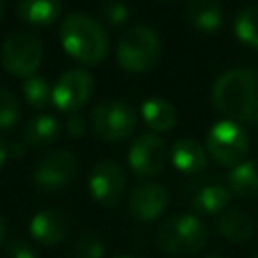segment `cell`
<instances>
[{
  "mask_svg": "<svg viewBox=\"0 0 258 258\" xmlns=\"http://www.w3.org/2000/svg\"><path fill=\"white\" fill-rule=\"evenodd\" d=\"M212 99L230 121L258 123V71L234 69L220 75Z\"/></svg>",
  "mask_w": 258,
  "mask_h": 258,
  "instance_id": "obj_1",
  "label": "cell"
},
{
  "mask_svg": "<svg viewBox=\"0 0 258 258\" xmlns=\"http://www.w3.org/2000/svg\"><path fill=\"white\" fill-rule=\"evenodd\" d=\"M62 48L83 64H97L107 56L109 38L105 28L85 12L64 16L60 24Z\"/></svg>",
  "mask_w": 258,
  "mask_h": 258,
  "instance_id": "obj_2",
  "label": "cell"
},
{
  "mask_svg": "<svg viewBox=\"0 0 258 258\" xmlns=\"http://www.w3.org/2000/svg\"><path fill=\"white\" fill-rule=\"evenodd\" d=\"M208 226L204 224V220L191 214L167 218L155 230V246L171 256L198 254L208 244Z\"/></svg>",
  "mask_w": 258,
  "mask_h": 258,
  "instance_id": "obj_3",
  "label": "cell"
},
{
  "mask_svg": "<svg viewBox=\"0 0 258 258\" xmlns=\"http://www.w3.org/2000/svg\"><path fill=\"white\" fill-rule=\"evenodd\" d=\"M161 56L159 34L145 24L131 26L117 44V62L127 73L151 71Z\"/></svg>",
  "mask_w": 258,
  "mask_h": 258,
  "instance_id": "obj_4",
  "label": "cell"
},
{
  "mask_svg": "<svg viewBox=\"0 0 258 258\" xmlns=\"http://www.w3.org/2000/svg\"><path fill=\"white\" fill-rule=\"evenodd\" d=\"M42 62V42L34 32L16 30L2 44V64L14 77H34Z\"/></svg>",
  "mask_w": 258,
  "mask_h": 258,
  "instance_id": "obj_5",
  "label": "cell"
},
{
  "mask_svg": "<svg viewBox=\"0 0 258 258\" xmlns=\"http://www.w3.org/2000/svg\"><path fill=\"white\" fill-rule=\"evenodd\" d=\"M248 135L236 121H218L206 135V149L220 165L236 167L248 153Z\"/></svg>",
  "mask_w": 258,
  "mask_h": 258,
  "instance_id": "obj_6",
  "label": "cell"
},
{
  "mask_svg": "<svg viewBox=\"0 0 258 258\" xmlns=\"http://www.w3.org/2000/svg\"><path fill=\"white\" fill-rule=\"evenodd\" d=\"M137 125L135 111L115 99L101 101L91 111V129L103 141H121L127 139Z\"/></svg>",
  "mask_w": 258,
  "mask_h": 258,
  "instance_id": "obj_7",
  "label": "cell"
},
{
  "mask_svg": "<svg viewBox=\"0 0 258 258\" xmlns=\"http://www.w3.org/2000/svg\"><path fill=\"white\" fill-rule=\"evenodd\" d=\"M77 173V157L67 151L58 149L44 155L32 171V181L42 191H56L67 187Z\"/></svg>",
  "mask_w": 258,
  "mask_h": 258,
  "instance_id": "obj_8",
  "label": "cell"
},
{
  "mask_svg": "<svg viewBox=\"0 0 258 258\" xmlns=\"http://www.w3.org/2000/svg\"><path fill=\"white\" fill-rule=\"evenodd\" d=\"M93 77L83 69L67 71L52 87V103L58 111L75 115L93 95Z\"/></svg>",
  "mask_w": 258,
  "mask_h": 258,
  "instance_id": "obj_9",
  "label": "cell"
},
{
  "mask_svg": "<svg viewBox=\"0 0 258 258\" xmlns=\"http://www.w3.org/2000/svg\"><path fill=\"white\" fill-rule=\"evenodd\" d=\"M167 155L169 153L161 137L153 133H143L131 143L127 151V161L137 177H153L165 167Z\"/></svg>",
  "mask_w": 258,
  "mask_h": 258,
  "instance_id": "obj_10",
  "label": "cell"
},
{
  "mask_svg": "<svg viewBox=\"0 0 258 258\" xmlns=\"http://www.w3.org/2000/svg\"><path fill=\"white\" fill-rule=\"evenodd\" d=\"M89 191L101 206H115L125 191V171L115 159H101L89 173Z\"/></svg>",
  "mask_w": 258,
  "mask_h": 258,
  "instance_id": "obj_11",
  "label": "cell"
},
{
  "mask_svg": "<svg viewBox=\"0 0 258 258\" xmlns=\"http://www.w3.org/2000/svg\"><path fill=\"white\" fill-rule=\"evenodd\" d=\"M167 202H169L167 189L161 183H153L151 181V183L139 185L131 194L127 210L137 222H153L165 212Z\"/></svg>",
  "mask_w": 258,
  "mask_h": 258,
  "instance_id": "obj_12",
  "label": "cell"
},
{
  "mask_svg": "<svg viewBox=\"0 0 258 258\" xmlns=\"http://www.w3.org/2000/svg\"><path fill=\"white\" fill-rule=\"evenodd\" d=\"M69 234V218L62 210L58 208H46L30 220V236L44 244V246H54L62 242Z\"/></svg>",
  "mask_w": 258,
  "mask_h": 258,
  "instance_id": "obj_13",
  "label": "cell"
},
{
  "mask_svg": "<svg viewBox=\"0 0 258 258\" xmlns=\"http://www.w3.org/2000/svg\"><path fill=\"white\" fill-rule=\"evenodd\" d=\"M171 163L175 169L187 175L202 173L208 165V153L206 149L194 141V139H177L171 147Z\"/></svg>",
  "mask_w": 258,
  "mask_h": 258,
  "instance_id": "obj_14",
  "label": "cell"
},
{
  "mask_svg": "<svg viewBox=\"0 0 258 258\" xmlns=\"http://www.w3.org/2000/svg\"><path fill=\"white\" fill-rule=\"evenodd\" d=\"M232 191L222 185V183H206L202 187H198L191 196V208L198 214H206V216H214V214H222L226 212V206L230 204Z\"/></svg>",
  "mask_w": 258,
  "mask_h": 258,
  "instance_id": "obj_15",
  "label": "cell"
},
{
  "mask_svg": "<svg viewBox=\"0 0 258 258\" xmlns=\"http://www.w3.org/2000/svg\"><path fill=\"white\" fill-rule=\"evenodd\" d=\"M216 230L224 240L240 244V242L250 240L252 230H254V222L248 214H244L240 210H226L218 216Z\"/></svg>",
  "mask_w": 258,
  "mask_h": 258,
  "instance_id": "obj_16",
  "label": "cell"
},
{
  "mask_svg": "<svg viewBox=\"0 0 258 258\" xmlns=\"http://www.w3.org/2000/svg\"><path fill=\"white\" fill-rule=\"evenodd\" d=\"M228 189L244 200L258 198V159L238 163L228 175Z\"/></svg>",
  "mask_w": 258,
  "mask_h": 258,
  "instance_id": "obj_17",
  "label": "cell"
},
{
  "mask_svg": "<svg viewBox=\"0 0 258 258\" xmlns=\"http://www.w3.org/2000/svg\"><path fill=\"white\" fill-rule=\"evenodd\" d=\"M185 20L202 32H214L222 24V8L216 0H191L185 6Z\"/></svg>",
  "mask_w": 258,
  "mask_h": 258,
  "instance_id": "obj_18",
  "label": "cell"
},
{
  "mask_svg": "<svg viewBox=\"0 0 258 258\" xmlns=\"http://www.w3.org/2000/svg\"><path fill=\"white\" fill-rule=\"evenodd\" d=\"M60 133V123L52 115H34L22 129V139L30 147H46Z\"/></svg>",
  "mask_w": 258,
  "mask_h": 258,
  "instance_id": "obj_19",
  "label": "cell"
},
{
  "mask_svg": "<svg viewBox=\"0 0 258 258\" xmlns=\"http://www.w3.org/2000/svg\"><path fill=\"white\" fill-rule=\"evenodd\" d=\"M141 117L149 129L159 131V133L173 129V125L177 123L175 107L171 103H167L165 99H157V97L141 103Z\"/></svg>",
  "mask_w": 258,
  "mask_h": 258,
  "instance_id": "obj_20",
  "label": "cell"
},
{
  "mask_svg": "<svg viewBox=\"0 0 258 258\" xmlns=\"http://www.w3.org/2000/svg\"><path fill=\"white\" fill-rule=\"evenodd\" d=\"M16 12L28 24L46 26L58 18L60 4L58 0H18Z\"/></svg>",
  "mask_w": 258,
  "mask_h": 258,
  "instance_id": "obj_21",
  "label": "cell"
},
{
  "mask_svg": "<svg viewBox=\"0 0 258 258\" xmlns=\"http://www.w3.org/2000/svg\"><path fill=\"white\" fill-rule=\"evenodd\" d=\"M234 32L244 44L258 48V6H248L236 14Z\"/></svg>",
  "mask_w": 258,
  "mask_h": 258,
  "instance_id": "obj_22",
  "label": "cell"
},
{
  "mask_svg": "<svg viewBox=\"0 0 258 258\" xmlns=\"http://www.w3.org/2000/svg\"><path fill=\"white\" fill-rule=\"evenodd\" d=\"M22 95H24L26 103H28L30 107H34V109L46 107L48 101L52 99V91H50L46 79L36 77V75L24 79V83H22Z\"/></svg>",
  "mask_w": 258,
  "mask_h": 258,
  "instance_id": "obj_23",
  "label": "cell"
},
{
  "mask_svg": "<svg viewBox=\"0 0 258 258\" xmlns=\"http://www.w3.org/2000/svg\"><path fill=\"white\" fill-rule=\"evenodd\" d=\"M75 252H77V258H103L105 256V242L97 232L87 230L77 238Z\"/></svg>",
  "mask_w": 258,
  "mask_h": 258,
  "instance_id": "obj_24",
  "label": "cell"
},
{
  "mask_svg": "<svg viewBox=\"0 0 258 258\" xmlns=\"http://www.w3.org/2000/svg\"><path fill=\"white\" fill-rule=\"evenodd\" d=\"M20 119V103L14 93L0 89V129H12Z\"/></svg>",
  "mask_w": 258,
  "mask_h": 258,
  "instance_id": "obj_25",
  "label": "cell"
},
{
  "mask_svg": "<svg viewBox=\"0 0 258 258\" xmlns=\"http://www.w3.org/2000/svg\"><path fill=\"white\" fill-rule=\"evenodd\" d=\"M101 14L105 16L107 22L119 26V24H125L129 20V8L123 0H105L101 4Z\"/></svg>",
  "mask_w": 258,
  "mask_h": 258,
  "instance_id": "obj_26",
  "label": "cell"
},
{
  "mask_svg": "<svg viewBox=\"0 0 258 258\" xmlns=\"http://www.w3.org/2000/svg\"><path fill=\"white\" fill-rule=\"evenodd\" d=\"M6 256L8 258H36L32 246L24 240H12L8 244V250H6Z\"/></svg>",
  "mask_w": 258,
  "mask_h": 258,
  "instance_id": "obj_27",
  "label": "cell"
},
{
  "mask_svg": "<svg viewBox=\"0 0 258 258\" xmlns=\"http://www.w3.org/2000/svg\"><path fill=\"white\" fill-rule=\"evenodd\" d=\"M85 129H87V125H85V119L81 117V115H71L69 117V121H67V131H69V135L71 137H83L85 135Z\"/></svg>",
  "mask_w": 258,
  "mask_h": 258,
  "instance_id": "obj_28",
  "label": "cell"
},
{
  "mask_svg": "<svg viewBox=\"0 0 258 258\" xmlns=\"http://www.w3.org/2000/svg\"><path fill=\"white\" fill-rule=\"evenodd\" d=\"M8 153L20 157V155L24 153V145H22V143H10V145H8Z\"/></svg>",
  "mask_w": 258,
  "mask_h": 258,
  "instance_id": "obj_29",
  "label": "cell"
},
{
  "mask_svg": "<svg viewBox=\"0 0 258 258\" xmlns=\"http://www.w3.org/2000/svg\"><path fill=\"white\" fill-rule=\"evenodd\" d=\"M6 155H8V145H6V141L0 137V167H2L4 161H6Z\"/></svg>",
  "mask_w": 258,
  "mask_h": 258,
  "instance_id": "obj_30",
  "label": "cell"
},
{
  "mask_svg": "<svg viewBox=\"0 0 258 258\" xmlns=\"http://www.w3.org/2000/svg\"><path fill=\"white\" fill-rule=\"evenodd\" d=\"M4 236H6V224H4V218L0 216V244H2Z\"/></svg>",
  "mask_w": 258,
  "mask_h": 258,
  "instance_id": "obj_31",
  "label": "cell"
},
{
  "mask_svg": "<svg viewBox=\"0 0 258 258\" xmlns=\"http://www.w3.org/2000/svg\"><path fill=\"white\" fill-rule=\"evenodd\" d=\"M4 10H6V0H0V20L4 16Z\"/></svg>",
  "mask_w": 258,
  "mask_h": 258,
  "instance_id": "obj_32",
  "label": "cell"
},
{
  "mask_svg": "<svg viewBox=\"0 0 258 258\" xmlns=\"http://www.w3.org/2000/svg\"><path fill=\"white\" fill-rule=\"evenodd\" d=\"M206 258H222V256H218V254H210V256H206Z\"/></svg>",
  "mask_w": 258,
  "mask_h": 258,
  "instance_id": "obj_33",
  "label": "cell"
},
{
  "mask_svg": "<svg viewBox=\"0 0 258 258\" xmlns=\"http://www.w3.org/2000/svg\"><path fill=\"white\" fill-rule=\"evenodd\" d=\"M115 258H133V256H115Z\"/></svg>",
  "mask_w": 258,
  "mask_h": 258,
  "instance_id": "obj_34",
  "label": "cell"
},
{
  "mask_svg": "<svg viewBox=\"0 0 258 258\" xmlns=\"http://www.w3.org/2000/svg\"><path fill=\"white\" fill-rule=\"evenodd\" d=\"M254 258H258V254H256V256H254Z\"/></svg>",
  "mask_w": 258,
  "mask_h": 258,
  "instance_id": "obj_35",
  "label": "cell"
}]
</instances>
